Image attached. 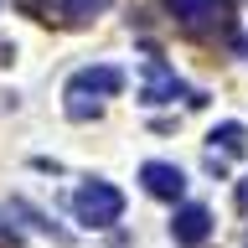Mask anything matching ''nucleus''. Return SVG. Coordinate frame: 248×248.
I'll use <instances>...</instances> for the list:
<instances>
[{
	"label": "nucleus",
	"mask_w": 248,
	"mask_h": 248,
	"mask_svg": "<svg viewBox=\"0 0 248 248\" xmlns=\"http://www.w3.org/2000/svg\"><path fill=\"white\" fill-rule=\"evenodd\" d=\"M124 88V73L114 67V62H98V67H83V73L67 78V88H62V98H67V119H98V108H104V98H114V93Z\"/></svg>",
	"instance_id": "f257e3e1"
},
{
	"label": "nucleus",
	"mask_w": 248,
	"mask_h": 248,
	"mask_svg": "<svg viewBox=\"0 0 248 248\" xmlns=\"http://www.w3.org/2000/svg\"><path fill=\"white\" fill-rule=\"evenodd\" d=\"M73 217L83 228H114L124 217V191L108 181H83L73 191Z\"/></svg>",
	"instance_id": "f03ea898"
},
{
	"label": "nucleus",
	"mask_w": 248,
	"mask_h": 248,
	"mask_svg": "<svg viewBox=\"0 0 248 248\" xmlns=\"http://www.w3.org/2000/svg\"><path fill=\"white\" fill-rule=\"evenodd\" d=\"M166 16L191 36H212V31L232 26V0H160Z\"/></svg>",
	"instance_id": "7ed1b4c3"
},
{
	"label": "nucleus",
	"mask_w": 248,
	"mask_h": 248,
	"mask_svg": "<svg viewBox=\"0 0 248 248\" xmlns=\"http://www.w3.org/2000/svg\"><path fill=\"white\" fill-rule=\"evenodd\" d=\"M140 98L145 104H176V98H186V104H202V93H191L181 83V78L170 73V62L166 57H145V78H140Z\"/></svg>",
	"instance_id": "20e7f679"
},
{
	"label": "nucleus",
	"mask_w": 248,
	"mask_h": 248,
	"mask_svg": "<svg viewBox=\"0 0 248 248\" xmlns=\"http://www.w3.org/2000/svg\"><path fill=\"white\" fill-rule=\"evenodd\" d=\"M140 181L160 202H181L186 197V176H181V166H170V160H145V166H140Z\"/></svg>",
	"instance_id": "39448f33"
},
{
	"label": "nucleus",
	"mask_w": 248,
	"mask_h": 248,
	"mask_svg": "<svg viewBox=\"0 0 248 248\" xmlns=\"http://www.w3.org/2000/svg\"><path fill=\"white\" fill-rule=\"evenodd\" d=\"M170 238H176L181 248H202L207 238H212V212H207V207H197V202H191V207H181V212L170 217Z\"/></svg>",
	"instance_id": "423d86ee"
},
{
	"label": "nucleus",
	"mask_w": 248,
	"mask_h": 248,
	"mask_svg": "<svg viewBox=\"0 0 248 248\" xmlns=\"http://www.w3.org/2000/svg\"><path fill=\"white\" fill-rule=\"evenodd\" d=\"M238 155H248V135H243V124H217L212 129V150H207V166L222 170V160H238Z\"/></svg>",
	"instance_id": "0eeeda50"
},
{
	"label": "nucleus",
	"mask_w": 248,
	"mask_h": 248,
	"mask_svg": "<svg viewBox=\"0 0 248 248\" xmlns=\"http://www.w3.org/2000/svg\"><path fill=\"white\" fill-rule=\"evenodd\" d=\"M52 11H57L62 21H73V26H83V21H93L98 11H108V0H52Z\"/></svg>",
	"instance_id": "6e6552de"
},
{
	"label": "nucleus",
	"mask_w": 248,
	"mask_h": 248,
	"mask_svg": "<svg viewBox=\"0 0 248 248\" xmlns=\"http://www.w3.org/2000/svg\"><path fill=\"white\" fill-rule=\"evenodd\" d=\"M243 52H248V42H243Z\"/></svg>",
	"instance_id": "1a4fd4ad"
}]
</instances>
